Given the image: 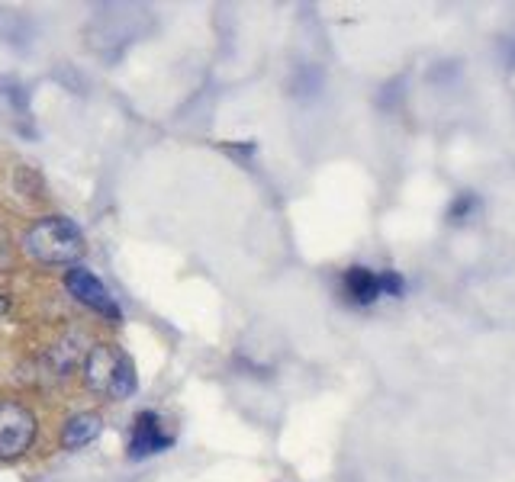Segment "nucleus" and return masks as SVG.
Listing matches in <instances>:
<instances>
[{
  "mask_svg": "<svg viewBox=\"0 0 515 482\" xmlns=\"http://www.w3.org/2000/svg\"><path fill=\"white\" fill-rule=\"evenodd\" d=\"M23 248L33 261L42 264H75L84 254V235L65 216H46L26 232Z\"/></svg>",
  "mask_w": 515,
  "mask_h": 482,
  "instance_id": "f257e3e1",
  "label": "nucleus"
},
{
  "mask_svg": "<svg viewBox=\"0 0 515 482\" xmlns=\"http://www.w3.org/2000/svg\"><path fill=\"white\" fill-rule=\"evenodd\" d=\"M84 376L87 386L97 389V393H107L113 399H123L136 389V370H132V360L110 348V344H100V348L91 351L84 364Z\"/></svg>",
  "mask_w": 515,
  "mask_h": 482,
  "instance_id": "f03ea898",
  "label": "nucleus"
},
{
  "mask_svg": "<svg viewBox=\"0 0 515 482\" xmlns=\"http://www.w3.org/2000/svg\"><path fill=\"white\" fill-rule=\"evenodd\" d=\"M36 441V415L17 399H0V460H13Z\"/></svg>",
  "mask_w": 515,
  "mask_h": 482,
  "instance_id": "7ed1b4c3",
  "label": "nucleus"
},
{
  "mask_svg": "<svg viewBox=\"0 0 515 482\" xmlns=\"http://www.w3.org/2000/svg\"><path fill=\"white\" fill-rule=\"evenodd\" d=\"M65 286L68 293L78 299V303H84L87 309H94L100 315H107V319H120V306L113 303V296L107 286L100 283V277H94L91 270L84 267H71L65 274Z\"/></svg>",
  "mask_w": 515,
  "mask_h": 482,
  "instance_id": "20e7f679",
  "label": "nucleus"
},
{
  "mask_svg": "<svg viewBox=\"0 0 515 482\" xmlns=\"http://www.w3.org/2000/svg\"><path fill=\"white\" fill-rule=\"evenodd\" d=\"M171 434L161 425V418L155 412H142L136 418V428H132V441H129V454L132 457H152V454H161V450L171 447Z\"/></svg>",
  "mask_w": 515,
  "mask_h": 482,
  "instance_id": "39448f33",
  "label": "nucleus"
},
{
  "mask_svg": "<svg viewBox=\"0 0 515 482\" xmlns=\"http://www.w3.org/2000/svg\"><path fill=\"white\" fill-rule=\"evenodd\" d=\"M384 293L380 290V274H374V270L367 267H351L345 274V296L351 299V303H374V299Z\"/></svg>",
  "mask_w": 515,
  "mask_h": 482,
  "instance_id": "423d86ee",
  "label": "nucleus"
},
{
  "mask_svg": "<svg viewBox=\"0 0 515 482\" xmlns=\"http://www.w3.org/2000/svg\"><path fill=\"white\" fill-rule=\"evenodd\" d=\"M100 428H103V421H100V415H94V412H84V415H75L65 425V434H62V441H65V447L68 450H78V447H84V444H91L97 434H100Z\"/></svg>",
  "mask_w": 515,
  "mask_h": 482,
  "instance_id": "0eeeda50",
  "label": "nucleus"
}]
</instances>
